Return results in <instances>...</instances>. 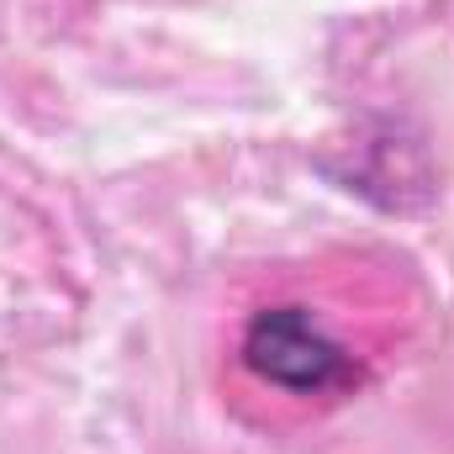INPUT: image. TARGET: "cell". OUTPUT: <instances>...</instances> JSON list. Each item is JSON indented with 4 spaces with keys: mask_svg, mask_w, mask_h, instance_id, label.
<instances>
[{
    "mask_svg": "<svg viewBox=\"0 0 454 454\" xmlns=\"http://www.w3.org/2000/svg\"><path fill=\"white\" fill-rule=\"evenodd\" d=\"M248 364L286 386V391H333L343 375H348V359L343 348L307 312L296 307H280V312H264L254 328H248V343H243Z\"/></svg>",
    "mask_w": 454,
    "mask_h": 454,
    "instance_id": "obj_1",
    "label": "cell"
}]
</instances>
